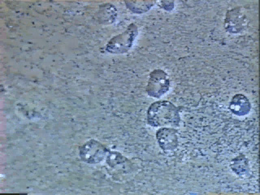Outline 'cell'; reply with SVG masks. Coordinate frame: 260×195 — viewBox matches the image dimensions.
<instances>
[{"instance_id":"7c38bea8","label":"cell","mask_w":260,"mask_h":195,"mask_svg":"<svg viewBox=\"0 0 260 195\" xmlns=\"http://www.w3.org/2000/svg\"><path fill=\"white\" fill-rule=\"evenodd\" d=\"M158 4L161 8L165 9V11H168V12H171L174 9L175 3L173 1H161L158 3Z\"/></svg>"},{"instance_id":"5b68a950","label":"cell","mask_w":260,"mask_h":195,"mask_svg":"<svg viewBox=\"0 0 260 195\" xmlns=\"http://www.w3.org/2000/svg\"><path fill=\"white\" fill-rule=\"evenodd\" d=\"M248 25V18L241 7H236L227 11L223 21L226 32L231 35H238L243 32Z\"/></svg>"},{"instance_id":"52a82bcc","label":"cell","mask_w":260,"mask_h":195,"mask_svg":"<svg viewBox=\"0 0 260 195\" xmlns=\"http://www.w3.org/2000/svg\"><path fill=\"white\" fill-rule=\"evenodd\" d=\"M230 112L237 116H246L251 111L250 100L243 93H237L230 100L229 106Z\"/></svg>"},{"instance_id":"8fae6325","label":"cell","mask_w":260,"mask_h":195,"mask_svg":"<svg viewBox=\"0 0 260 195\" xmlns=\"http://www.w3.org/2000/svg\"><path fill=\"white\" fill-rule=\"evenodd\" d=\"M106 162H107V165L112 169H115L116 167L120 166V165H124L127 162H131L129 159L124 156L121 153L116 151V150H109L107 154Z\"/></svg>"},{"instance_id":"9c48e42d","label":"cell","mask_w":260,"mask_h":195,"mask_svg":"<svg viewBox=\"0 0 260 195\" xmlns=\"http://www.w3.org/2000/svg\"><path fill=\"white\" fill-rule=\"evenodd\" d=\"M230 168L241 178H246L250 176V162L247 157L244 154H239L238 156L233 158L230 162Z\"/></svg>"},{"instance_id":"30bf717a","label":"cell","mask_w":260,"mask_h":195,"mask_svg":"<svg viewBox=\"0 0 260 195\" xmlns=\"http://www.w3.org/2000/svg\"><path fill=\"white\" fill-rule=\"evenodd\" d=\"M126 7L134 14H144L154 7V1H125Z\"/></svg>"},{"instance_id":"3957f363","label":"cell","mask_w":260,"mask_h":195,"mask_svg":"<svg viewBox=\"0 0 260 195\" xmlns=\"http://www.w3.org/2000/svg\"><path fill=\"white\" fill-rule=\"evenodd\" d=\"M170 87L171 81L168 73L162 69H156L150 73L146 92L150 97L160 99L169 91Z\"/></svg>"},{"instance_id":"277c9868","label":"cell","mask_w":260,"mask_h":195,"mask_svg":"<svg viewBox=\"0 0 260 195\" xmlns=\"http://www.w3.org/2000/svg\"><path fill=\"white\" fill-rule=\"evenodd\" d=\"M109 149L99 141L91 139L79 147V157L88 165H98L105 159Z\"/></svg>"},{"instance_id":"7a4b0ae2","label":"cell","mask_w":260,"mask_h":195,"mask_svg":"<svg viewBox=\"0 0 260 195\" xmlns=\"http://www.w3.org/2000/svg\"><path fill=\"white\" fill-rule=\"evenodd\" d=\"M138 35V27L131 23L124 32L110 39L106 45V51L113 55H123L132 49Z\"/></svg>"},{"instance_id":"ba28073f","label":"cell","mask_w":260,"mask_h":195,"mask_svg":"<svg viewBox=\"0 0 260 195\" xmlns=\"http://www.w3.org/2000/svg\"><path fill=\"white\" fill-rule=\"evenodd\" d=\"M118 11L115 5L110 3L101 4L97 12L98 21L104 25L113 24L117 19Z\"/></svg>"},{"instance_id":"8992f818","label":"cell","mask_w":260,"mask_h":195,"mask_svg":"<svg viewBox=\"0 0 260 195\" xmlns=\"http://www.w3.org/2000/svg\"><path fill=\"white\" fill-rule=\"evenodd\" d=\"M157 142L161 150L165 152L174 151L178 147V131L172 127H162L157 130Z\"/></svg>"},{"instance_id":"6da1fadb","label":"cell","mask_w":260,"mask_h":195,"mask_svg":"<svg viewBox=\"0 0 260 195\" xmlns=\"http://www.w3.org/2000/svg\"><path fill=\"white\" fill-rule=\"evenodd\" d=\"M182 107H177L167 100H158L150 104L146 112L147 124L154 128H178L181 124Z\"/></svg>"}]
</instances>
